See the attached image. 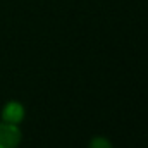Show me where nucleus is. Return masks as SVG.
Masks as SVG:
<instances>
[{"label": "nucleus", "mask_w": 148, "mask_h": 148, "mask_svg": "<svg viewBox=\"0 0 148 148\" xmlns=\"http://www.w3.org/2000/svg\"><path fill=\"white\" fill-rule=\"evenodd\" d=\"M21 143V131L17 124L0 122V148H17Z\"/></svg>", "instance_id": "1"}, {"label": "nucleus", "mask_w": 148, "mask_h": 148, "mask_svg": "<svg viewBox=\"0 0 148 148\" xmlns=\"http://www.w3.org/2000/svg\"><path fill=\"white\" fill-rule=\"evenodd\" d=\"M3 122H10V124H19L24 119V107L19 102H9L3 107Z\"/></svg>", "instance_id": "2"}, {"label": "nucleus", "mask_w": 148, "mask_h": 148, "mask_svg": "<svg viewBox=\"0 0 148 148\" xmlns=\"http://www.w3.org/2000/svg\"><path fill=\"white\" fill-rule=\"evenodd\" d=\"M90 148H112V143L107 140V138L97 136V138H93V140H91Z\"/></svg>", "instance_id": "3"}]
</instances>
